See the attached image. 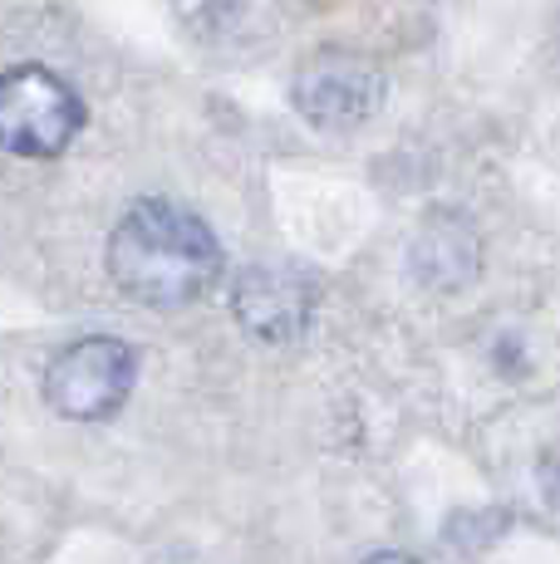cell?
<instances>
[{
  "mask_svg": "<svg viewBox=\"0 0 560 564\" xmlns=\"http://www.w3.org/2000/svg\"><path fill=\"white\" fill-rule=\"evenodd\" d=\"M477 260H482V246L467 216H452V212L428 216L413 241V275L433 290H462L477 275Z\"/></svg>",
  "mask_w": 560,
  "mask_h": 564,
  "instance_id": "cell-6",
  "label": "cell"
},
{
  "mask_svg": "<svg viewBox=\"0 0 560 564\" xmlns=\"http://www.w3.org/2000/svg\"><path fill=\"white\" fill-rule=\"evenodd\" d=\"M364 564H423V560H413V555H403V550H379V555H369Z\"/></svg>",
  "mask_w": 560,
  "mask_h": 564,
  "instance_id": "cell-7",
  "label": "cell"
},
{
  "mask_svg": "<svg viewBox=\"0 0 560 564\" xmlns=\"http://www.w3.org/2000/svg\"><path fill=\"white\" fill-rule=\"evenodd\" d=\"M84 128V99L45 64L0 74V148L15 158H60Z\"/></svg>",
  "mask_w": 560,
  "mask_h": 564,
  "instance_id": "cell-2",
  "label": "cell"
},
{
  "mask_svg": "<svg viewBox=\"0 0 560 564\" xmlns=\"http://www.w3.org/2000/svg\"><path fill=\"white\" fill-rule=\"evenodd\" d=\"M109 275L148 310H182L222 275V246L197 212L177 202H138L109 236Z\"/></svg>",
  "mask_w": 560,
  "mask_h": 564,
  "instance_id": "cell-1",
  "label": "cell"
},
{
  "mask_svg": "<svg viewBox=\"0 0 560 564\" xmlns=\"http://www.w3.org/2000/svg\"><path fill=\"white\" fill-rule=\"evenodd\" d=\"M138 383V354L133 344L114 334H84L64 344L45 364V403L69 422H104L128 403Z\"/></svg>",
  "mask_w": 560,
  "mask_h": 564,
  "instance_id": "cell-3",
  "label": "cell"
},
{
  "mask_svg": "<svg viewBox=\"0 0 560 564\" xmlns=\"http://www.w3.org/2000/svg\"><path fill=\"white\" fill-rule=\"evenodd\" d=\"M310 310H315V285H310V275L300 265L261 260V265H246L231 285L236 324L266 344L295 339L310 324Z\"/></svg>",
  "mask_w": 560,
  "mask_h": 564,
  "instance_id": "cell-5",
  "label": "cell"
},
{
  "mask_svg": "<svg viewBox=\"0 0 560 564\" xmlns=\"http://www.w3.org/2000/svg\"><path fill=\"white\" fill-rule=\"evenodd\" d=\"M384 79L374 64L354 59V54H320L300 69L295 79V108L325 133H349V128L369 123L379 113Z\"/></svg>",
  "mask_w": 560,
  "mask_h": 564,
  "instance_id": "cell-4",
  "label": "cell"
}]
</instances>
